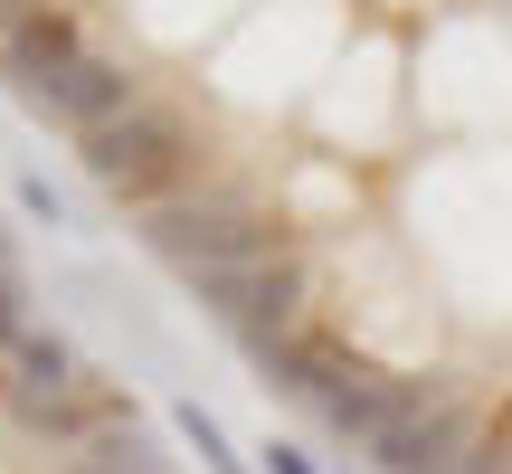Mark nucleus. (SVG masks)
I'll list each match as a JSON object with an SVG mask.
<instances>
[{"mask_svg":"<svg viewBox=\"0 0 512 474\" xmlns=\"http://www.w3.org/2000/svg\"><path fill=\"white\" fill-rule=\"evenodd\" d=\"M133 237H143L152 256H171L181 275H209V266H247V256H275V219L256 200H238V190H200V200H162L133 219Z\"/></svg>","mask_w":512,"mask_h":474,"instance_id":"1","label":"nucleus"},{"mask_svg":"<svg viewBox=\"0 0 512 474\" xmlns=\"http://www.w3.org/2000/svg\"><path fill=\"white\" fill-rule=\"evenodd\" d=\"M86 171H95V190H114V200L143 219V209H162V200H181V171H190V124L171 105H133L124 124H105V133H86Z\"/></svg>","mask_w":512,"mask_h":474,"instance_id":"2","label":"nucleus"},{"mask_svg":"<svg viewBox=\"0 0 512 474\" xmlns=\"http://www.w3.org/2000/svg\"><path fill=\"white\" fill-rule=\"evenodd\" d=\"M190 294H200L209 313H219L228 332H238L247 351H275L304 332V304H313V275L304 256H247V266H209L190 275Z\"/></svg>","mask_w":512,"mask_h":474,"instance_id":"3","label":"nucleus"},{"mask_svg":"<svg viewBox=\"0 0 512 474\" xmlns=\"http://www.w3.org/2000/svg\"><path fill=\"white\" fill-rule=\"evenodd\" d=\"M19 95H29L38 114H57L76 143H86V133H105V124H124V114L143 105V86H133L114 57H67V67H38V76H19Z\"/></svg>","mask_w":512,"mask_h":474,"instance_id":"4","label":"nucleus"},{"mask_svg":"<svg viewBox=\"0 0 512 474\" xmlns=\"http://www.w3.org/2000/svg\"><path fill=\"white\" fill-rule=\"evenodd\" d=\"M380 474H456L465 456H475V418L465 408H446V399H427L418 418H399L389 437H370L361 446Z\"/></svg>","mask_w":512,"mask_h":474,"instance_id":"5","label":"nucleus"},{"mask_svg":"<svg viewBox=\"0 0 512 474\" xmlns=\"http://www.w3.org/2000/svg\"><path fill=\"white\" fill-rule=\"evenodd\" d=\"M256 361H266V380H275V389H294V399H313V408H332L351 380H361V361H351L332 332H294V342L256 351Z\"/></svg>","mask_w":512,"mask_h":474,"instance_id":"6","label":"nucleus"},{"mask_svg":"<svg viewBox=\"0 0 512 474\" xmlns=\"http://www.w3.org/2000/svg\"><path fill=\"white\" fill-rule=\"evenodd\" d=\"M10 370H19V380H10V408H19V418H38V408H57L67 389H86V370H76V351L57 342V332H29V342L10 351Z\"/></svg>","mask_w":512,"mask_h":474,"instance_id":"7","label":"nucleus"},{"mask_svg":"<svg viewBox=\"0 0 512 474\" xmlns=\"http://www.w3.org/2000/svg\"><path fill=\"white\" fill-rule=\"evenodd\" d=\"M76 474H171V456H162V446H152L143 427L124 418V427H105V437L76 456Z\"/></svg>","mask_w":512,"mask_h":474,"instance_id":"8","label":"nucleus"},{"mask_svg":"<svg viewBox=\"0 0 512 474\" xmlns=\"http://www.w3.org/2000/svg\"><path fill=\"white\" fill-rule=\"evenodd\" d=\"M67 57H86V48H76V29H67L57 10H38V19H19V29H10V76L67 67Z\"/></svg>","mask_w":512,"mask_h":474,"instance_id":"9","label":"nucleus"},{"mask_svg":"<svg viewBox=\"0 0 512 474\" xmlns=\"http://www.w3.org/2000/svg\"><path fill=\"white\" fill-rule=\"evenodd\" d=\"M171 427H181V446H200V465H209V474H247L238 456H228V437H219V418H209L200 399H181V408H171Z\"/></svg>","mask_w":512,"mask_h":474,"instance_id":"10","label":"nucleus"},{"mask_svg":"<svg viewBox=\"0 0 512 474\" xmlns=\"http://www.w3.org/2000/svg\"><path fill=\"white\" fill-rule=\"evenodd\" d=\"M29 342V285H19V266H0V351Z\"/></svg>","mask_w":512,"mask_h":474,"instance_id":"11","label":"nucleus"},{"mask_svg":"<svg viewBox=\"0 0 512 474\" xmlns=\"http://www.w3.org/2000/svg\"><path fill=\"white\" fill-rule=\"evenodd\" d=\"M456 474H512V456H503V446H494V437H475V456H465Z\"/></svg>","mask_w":512,"mask_h":474,"instance_id":"12","label":"nucleus"},{"mask_svg":"<svg viewBox=\"0 0 512 474\" xmlns=\"http://www.w3.org/2000/svg\"><path fill=\"white\" fill-rule=\"evenodd\" d=\"M19 200H29V209H38V219H48V228H57V219H67V209H57V190H48V181H38V171H29V181H19Z\"/></svg>","mask_w":512,"mask_h":474,"instance_id":"13","label":"nucleus"},{"mask_svg":"<svg viewBox=\"0 0 512 474\" xmlns=\"http://www.w3.org/2000/svg\"><path fill=\"white\" fill-rule=\"evenodd\" d=\"M266 474H313V465L294 456V446H266Z\"/></svg>","mask_w":512,"mask_h":474,"instance_id":"14","label":"nucleus"},{"mask_svg":"<svg viewBox=\"0 0 512 474\" xmlns=\"http://www.w3.org/2000/svg\"><path fill=\"white\" fill-rule=\"evenodd\" d=\"M0 19H10V29H19V19H38V0H0Z\"/></svg>","mask_w":512,"mask_h":474,"instance_id":"15","label":"nucleus"}]
</instances>
